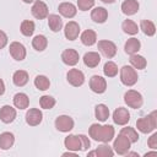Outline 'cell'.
<instances>
[{
  "label": "cell",
  "instance_id": "6da1fadb",
  "mask_svg": "<svg viewBox=\"0 0 157 157\" xmlns=\"http://www.w3.org/2000/svg\"><path fill=\"white\" fill-rule=\"evenodd\" d=\"M136 126H137V130L142 134H148V132L153 131L157 126V112L153 110L151 114L137 119Z\"/></svg>",
  "mask_w": 157,
  "mask_h": 157
},
{
  "label": "cell",
  "instance_id": "7a4b0ae2",
  "mask_svg": "<svg viewBox=\"0 0 157 157\" xmlns=\"http://www.w3.org/2000/svg\"><path fill=\"white\" fill-rule=\"evenodd\" d=\"M137 72L132 66L124 65L120 69V81L125 86H134L137 82Z\"/></svg>",
  "mask_w": 157,
  "mask_h": 157
},
{
  "label": "cell",
  "instance_id": "3957f363",
  "mask_svg": "<svg viewBox=\"0 0 157 157\" xmlns=\"http://www.w3.org/2000/svg\"><path fill=\"white\" fill-rule=\"evenodd\" d=\"M124 102L128 107L137 109V108H141V105L144 103V98L140 92H137L135 90H129L124 94Z\"/></svg>",
  "mask_w": 157,
  "mask_h": 157
},
{
  "label": "cell",
  "instance_id": "277c9868",
  "mask_svg": "<svg viewBox=\"0 0 157 157\" xmlns=\"http://www.w3.org/2000/svg\"><path fill=\"white\" fill-rule=\"evenodd\" d=\"M66 77H67V82L74 87H80L85 82V75L78 69H70L67 71Z\"/></svg>",
  "mask_w": 157,
  "mask_h": 157
},
{
  "label": "cell",
  "instance_id": "5b68a950",
  "mask_svg": "<svg viewBox=\"0 0 157 157\" xmlns=\"http://www.w3.org/2000/svg\"><path fill=\"white\" fill-rule=\"evenodd\" d=\"M55 128L61 132H69L74 129V119L69 115H60L55 119Z\"/></svg>",
  "mask_w": 157,
  "mask_h": 157
},
{
  "label": "cell",
  "instance_id": "8992f818",
  "mask_svg": "<svg viewBox=\"0 0 157 157\" xmlns=\"http://www.w3.org/2000/svg\"><path fill=\"white\" fill-rule=\"evenodd\" d=\"M98 49L108 59H112L117 54V45L112 40H107V39L99 40L98 42Z\"/></svg>",
  "mask_w": 157,
  "mask_h": 157
},
{
  "label": "cell",
  "instance_id": "52a82bcc",
  "mask_svg": "<svg viewBox=\"0 0 157 157\" xmlns=\"http://www.w3.org/2000/svg\"><path fill=\"white\" fill-rule=\"evenodd\" d=\"M90 88L92 92L94 93H104L105 90H107V81L105 78H103L102 76H98V75H93L90 80Z\"/></svg>",
  "mask_w": 157,
  "mask_h": 157
},
{
  "label": "cell",
  "instance_id": "ba28073f",
  "mask_svg": "<svg viewBox=\"0 0 157 157\" xmlns=\"http://www.w3.org/2000/svg\"><path fill=\"white\" fill-rule=\"evenodd\" d=\"M130 145H131V142L124 136V135H121V134H119L118 135V137L114 140V144H113V148H114V151L118 153V155H125L129 150H130Z\"/></svg>",
  "mask_w": 157,
  "mask_h": 157
},
{
  "label": "cell",
  "instance_id": "9c48e42d",
  "mask_svg": "<svg viewBox=\"0 0 157 157\" xmlns=\"http://www.w3.org/2000/svg\"><path fill=\"white\" fill-rule=\"evenodd\" d=\"M31 12L32 15L37 18V20H43L45 17H48L49 15V11H48V6L45 2L40 1V0H36L32 9H31Z\"/></svg>",
  "mask_w": 157,
  "mask_h": 157
},
{
  "label": "cell",
  "instance_id": "30bf717a",
  "mask_svg": "<svg viewBox=\"0 0 157 157\" xmlns=\"http://www.w3.org/2000/svg\"><path fill=\"white\" fill-rule=\"evenodd\" d=\"M9 50H10L11 56H12L15 60H17V61H22V60L26 58V48H25V45H23L22 43H20V42H12V43L10 44Z\"/></svg>",
  "mask_w": 157,
  "mask_h": 157
},
{
  "label": "cell",
  "instance_id": "8fae6325",
  "mask_svg": "<svg viewBox=\"0 0 157 157\" xmlns=\"http://www.w3.org/2000/svg\"><path fill=\"white\" fill-rule=\"evenodd\" d=\"M130 120V113L126 108L119 107L113 113V121L118 125H126Z\"/></svg>",
  "mask_w": 157,
  "mask_h": 157
},
{
  "label": "cell",
  "instance_id": "7c38bea8",
  "mask_svg": "<svg viewBox=\"0 0 157 157\" xmlns=\"http://www.w3.org/2000/svg\"><path fill=\"white\" fill-rule=\"evenodd\" d=\"M61 60H63V63L65 65L74 66V65H76L78 63L80 55H78V53L75 49H65L61 53Z\"/></svg>",
  "mask_w": 157,
  "mask_h": 157
},
{
  "label": "cell",
  "instance_id": "4fadbf2b",
  "mask_svg": "<svg viewBox=\"0 0 157 157\" xmlns=\"http://www.w3.org/2000/svg\"><path fill=\"white\" fill-rule=\"evenodd\" d=\"M43 119V114L39 109L37 108H32L26 113V123L29 126H37L42 123Z\"/></svg>",
  "mask_w": 157,
  "mask_h": 157
},
{
  "label": "cell",
  "instance_id": "5bb4252c",
  "mask_svg": "<svg viewBox=\"0 0 157 157\" xmlns=\"http://www.w3.org/2000/svg\"><path fill=\"white\" fill-rule=\"evenodd\" d=\"M16 118V109L11 105H2L0 108V120L5 124H10Z\"/></svg>",
  "mask_w": 157,
  "mask_h": 157
},
{
  "label": "cell",
  "instance_id": "9a60e30c",
  "mask_svg": "<svg viewBox=\"0 0 157 157\" xmlns=\"http://www.w3.org/2000/svg\"><path fill=\"white\" fill-rule=\"evenodd\" d=\"M78 33H80V26L77 22L75 21H70L65 25V28H64V34L66 37V39L69 40H75L77 37H78Z\"/></svg>",
  "mask_w": 157,
  "mask_h": 157
},
{
  "label": "cell",
  "instance_id": "2e32d148",
  "mask_svg": "<svg viewBox=\"0 0 157 157\" xmlns=\"http://www.w3.org/2000/svg\"><path fill=\"white\" fill-rule=\"evenodd\" d=\"M64 145L69 151H81V140L78 135H69L64 140Z\"/></svg>",
  "mask_w": 157,
  "mask_h": 157
},
{
  "label": "cell",
  "instance_id": "e0dca14e",
  "mask_svg": "<svg viewBox=\"0 0 157 157\" xmlns=\"http://www.w3.org/2000/svg\"><path fill=\"white\" fill-rule=\"evenodd\" d=\"M58 10L61 13V16H64L66 18H72L76 15V12H77L76 6L74 4H71V2H61L59 5Z\"/></svg>",
  "mask_w": 157,
  "mask_h": 157
},
{
  "label": "cell",
  "instance_id": "ac0fdd59",
  "mask_svg": "<svg viewBox=\"0 0 157 157\" xmlns=\"http://www.w3.org/2000/svg\"><path fill=\"white\" fill-rule=\"evenodd\" d=\"M139 7H140V5H139V2L136 0H125L121 4V11L126 16L135 15L139 11Z\"/></svg>",
  "mask_w": 157,
  "mask_h": 157
},
{
  "label": "cell",
  "instance_id": "d6986e66",
  "mask_svg": "<svg viewBox=\"0 0 157 157\" xmlns=\"http://www.w3.org/2000/svg\"><path fill=\"white\" fill-rule=\"evenodd\" d=\"M99 63H101V55L96 52H88L83 55V64L91 69L98 66Z\"/></svg>",
  "mask_w": 157,
  "mask_h": 157
},
{
  "label": "cell",
  "instance_id": "ffe728a7",
  "mask_svg": "<svg viewBox=\"0 0 157 157\" xmlns=\"http://www.w3.org/2000/svg\"><path fill=\"white\" fill-rule=\"evenodd\" d=\"M91 18L96 22V23H104L108 18V11L104 9V7H96L92 10L91 12Z\"/></svg>",
  "mask_w": 157,
  "mask_h": 157
},
{
  "label": "cell",
  "instance_id": "44dd1931",
  "mask_svg": "<svg viewBox=\"0 0 157 157\" xmlns=\"http://www.w3.org/2000/svg\"><path fill=\"white\" fill-rule=\"evenodd\" d=\"M114 134H115V131H114V128L112 125H103V126H101L99 141L104 142V144H108L109 141L113 140Z\"/></svg>",
  "mask_w": 157,
  "mask_h": 157
},
{
  "label": "cell",
  "instance_id": "7402d4cb",
  "mask_svg": "<svg viewBox=\"0 0 157 157\" xmlns=\"http://www.w3.org/2000/svg\"><path fill=\"white\" fill-rule=\"evenodd\" d=\"M141 48V43L137 38H130L125 42V45H124V50L126 54L129 55H132V54H136Z\"/></svg>",
  "mask_w": 157,
  "mask_h": 157
},
{
  "label": "cell",
  "instance_id": "603a6c76",
  "mask_svg": "<svg viewBox=\"0 0 157 157\" xmlns=\"http://www.w3.org/2000/svg\"><path fill=\"white\" fill-rule=\"evenodd\" d=\"M15 144V136L12 132H2L0 134V148L1 150H9Z\"/></svg>",
  "mask_w": 157,
  "mask_h": 157
},
{
  "label": "cell",
  "instance_id": "cb8c5ba5",
  "mask_svg": "<svg viewBox=\"0 0 157 157\" xmlns=\"http://www.w3.org/2000/svg\"><path fill=\"white\" fill-rule=\"evenodd\" d=\"M12 81L13 85L17 87H23L27 82H28V74L25 70H17L15 71L13 76H12Z\"/></svg>",
  "mask_w": 157,
  "mask_h": 157
},
{
  "label": "cell",
  "instance_id": "d4e9b609",
  "mask_svg": "<svg viewBox=\"0 0 157 157\" xmlns=\"http://www.w3.org/2000/svg\"><path fill=\"white\" fill-rule=\"evenodd\" d=\"M13 104L18 109H26L29 105V98L26 93H22V92L16 93L13 96Z\"/></svg>",
  "mask_w": 157,
  "mask_h": 157
},
{
  "label": "cell",
  "instance_id": "484cf974",
  "mask_svg": "<svg viewBox=\"0 0 157 157\" xmlns=\"http://www.w3.org/2000/svg\"><path fill=\"white\" fill-rule=\"evenodd\" d=\"M48 26L53 32H59L61 29V27H63L61 17L59 15H55V13L48 15Z\"/></svg>",
  "mask_w": 157,
  "mask_h": 157
},
{
  "label": "cell",
  "instance_id": "4316f807",
  "mask_svg": "<svg viewBox=\"0 0 157 157\" xmlns=\"http://www.w3.org/2000/svg\"><path fill=\"white\" fill-rule=\"evenodd\" d=\"M97 40V34L93 29H86L85 32H82L81 34V42L83 45H87V47H91L96 43Z\"/></svg>",
  "mask_w": 157,
  "mask_h": 157
},
{
  "label": "cell",
  "instance_id": "83f0119b",
  "mask_svg": "<svg viewBox=\"0 0 157 157\" xmlns=\"http://www.w3.org/2000/svg\"><path fill=\"white\" fill-rule=\"evenodd\" d=\"M48 45V39L43 34H37L33 39H32V47L37 50V52H43Z\"/></svg>",
  "mask_w": 157,
  "mask_h": 157
},
{
  "label": "cell",
  "instance_id": "f1b7e54d",
  "mask_svg": "<svg viewBox=\"0 0 157 157\" xmlns=\"http://www.w3.org/2000/svg\"><path fill=\"white\" fill-rule=\"evenodd\" d=\"M129 61H130L131 66H132L134 69H137V70H142V69H145L146 65H147L146 59H145L142 55H137V54H132V55H130Z\"/></svg>",
  "mask_w": 157,
  "mask_h": 157
},
{
  "label": "cell",
  "instance_id": "f546056e",
  "mask_svg": "<svg viewBox=\"0 0 157 157\" xmlns=\"http://www.w3.org/2000/svg\"><path fill=\"white\" fill-rule=\"evenodd\" d=\"M94 115L99 121H105L109 118V108L105 104H97L94 108Z\"/></svg>",
  "mask_w": 157,
  "mask_h": 157
},
{
  "label": "cell",
  "instance_id": "4dcf8cb0",
  "mask_svg": "<svg viewBox=\"0 0 157 157\" xmlns=\"http://www.w3.org/2000/svg\"><path fill=\"white\" fill-rule=\"evenodd\" d=\"M140 28H141L142 32H144L146 36H148V37H152V36L156 33V26H155V23H153L152 21H150V20H142V21L140 22Z\"/></svg>",
  "mask_w": 157,
  "mask_h": 157
},
{
  "label": "cell",
  "instance_id": "1f68e13d",
  "mask_svg": "<svg viewBox=\"0 0 157 157\" xmlns=\"http://www.w3.org/2000/svg\"><path fill=\"white\" fill-rule=\"evenodd\" d=\"M120 134L124 135L131 144H135V142H137V140H139V134H137V131H136L134 128H130V126L123 128V129L120 130Z\"/></svg>",
  "mask_w": 157,
  "mask_h": 157
},
{
  "label": "cell",
  "instance_id": "d6a6232c",
  "mask_svg": "<svg viewBox=\"0 0 157 157\" xmlns=\"http://www.w3.org/2000/svg\"><path fill=\"white\" fill-rule=\"evenodd\" d=\"M34 86H36L39 91H47V90L49 88V86H50V81H49V78H48L47 76H44V75H38V76H36V78H34Z\"/></svg>",
  "mask_w": 157,
  "mask_h": 157
},
{
  "label": "cell",
  "instance_id": "836d02e7",
  "mask_svg": "<svg viewBox=\"0 0 157 157\" xmlns=\"http://www.w3.org/2000/svg\"><path fill=\"white\" fill-rule=\"evenodd\" d=\"M121 29H123L125 33L131 34V36H134V34H136V33L139 32L137 25H136L132 20H125V21H123V23H121Z\"/></svg>",
  "mask_w": 157,
  "mask_h": 157
},
{
  "label": "cell",
  "instance_id": "e575fe53",
  "mask_svg": "<svg viewBox=\"0 0 157 157\" xmlns=\"http://www.w3.org/2000/svg\"><path fill=\"white\" fill-rule=\"evenodd\" d=\"M34 28H36V26H34V22H33V21L25 20V21H22V23H21L20 31H21V33H22L23 36L29 37V36H32V34H33Z\"/></svg>",
  "mask_w": 157,
  "mask_h": 157
},
{
  "label": "cell",
  "instance_id": "d590c367",
  "mask_svg": "<svg viewBox=\"0 0 157 157\" xmlns=\"http://www.w3.org/2000/svg\"><path fill=\"white\" fill-rule=\"evenodd\" d=\"M94 151H96V156L97 157H112L114 155L113 148L107 144H103V145L98 146Z\"/></svg>",
  "mask_w": 157,
  "mask_h": 157
},
{
  "label": "cell",
  "instance_id": "8d00e7d4",
  "mask_svg": "<svg viewBox=\"0 0 157 157\" xmlns=\"http://www.w3.org/2000/svg\"><path fill=\"white\" fill-rule=\"evenodd\" d=\"M103 74L107 76V77H114L117 76L118 74V66L113 61H107L103 66Z\"/></svg>",
  "mask_w": 157,
  "mask_h": 157
},
{
  "label": "cell",
  "instance_id": "74e56055",
  "mask_svg": "<svg viewBox=\"0 0 157 157\" xmlns=\"http://www.w3.org/2000/svg\"><path fill=\"white\" fill-rule=\"evenodd\" d=\"M55 98H53L52 96H42L39 99V104L43 109H52L55 105Z\"/></svg>",
  "mask_w": 157,
  "mask_h": 157
},
{
  "label": "cell",
  "instance_id": "f35d334b",
  "mask_svg": "<svg viewBox=\"0 0 157 157\" xmlns=\"http://www.w3.org/2000/svg\"><path fill=\"white\" fill-rule=\"evenodd\" d=\"M101 126L99 124H92L90 126V130H88V134L94 140V141H99V132H101Z\"/></svg>",
  "mask_w": 157,
  "mask_h": 157
},
{
  "label": "cell",
  "instance_id": "ab89813d",
  "mask_svg": "<svg viewBox=\"0 0 157 157\" xmlns=\"http://www.w3.org/2000/svg\"><path fill=\"white\" fill-rule=\"evenodd\" d=\"M94 0H77V7L81 11H87L91 7H93Z\"/></svg>",
  "mask_w": 157,
  "mask_h": 157
},
{
  "label": "cell",
  "instance_id": "60d3db41",
  "mask_svg": "<svg viewBox=\"0 0 157 157\" xmlns=\"http://www.w3.org/2000/svg\"><path fill=\"white\" fill-rule=\"evenodd\" d=\"M80 140H81V151H87L91 146V142L88 140V137L86 135H78Z\"/></svg>",
  "mask_w": 157,
  "mask_h": 157
},
{
  "label": "cell",
  "instance_id": "b9f144b4",
  "mask_svg": "<svg viewBox=\"0 0 157 157\" xmlns=\"http://www.w3.org/2000/svg\"><path fill=\"white\" fill-rule=\"evenodd\" d=\"M147 145H148L150 148L157 150V132H155V134L151 135V137H150L148 141H147Z\"/></svg>",
  "mask_w": 157,
  "mask_h": 157
},
{
  "label": "cell",
  "instance_id": "7bdbcfd3",
  "mask_svg": "<svg viewBox=\"0 0 157 157\" xmlns=\"http://www.w3.org/2000/svg\"><path fill=\"white\" fill-rule=\"evenodd\" d=\"M7 44V36L5 32L0 31V49H2Z\"/></svg>",
  "mask_w": 157,
  "mask_h": 157
},
{
  "label": "cell",
  "instance_id": "ee69618b",
  "mask_svg": "<svg viewBox=\"0 0 157 157\" xmlns=\"http://www.w3.org/2000/svg\"><path fill=\"white\" fill-rule=\"evenodd\" d=\"M5 93V83H4V81L0 78V96H2Z\"/></svg>",
  "mask_w": 157,
  "mask_h": 157
},
{
  "label": "cell",
  "instance_id": "f6af8a7d",
  "mask_svg": "<svg viewBox=\"0 0 157 157\" xmlns=\"http://www.w3.org/2000/svg\"><path fill=\"white\" fill-rule=\"evenodd\" d=\"M63 156H74V157H76V153H72V152H65V153H63Z\"/></svg>",
  "mask_w": 157,
  "mask_h": 157
},
{
  "label": "cell",
  "instance_id": "bcb514c9",
  "mask_svg": "<svg viewBox=\"0 0 157 157\" xmlns=\"http://www.w3.org/2000/svg\"><path fill=\"white\" fill-rule=\"evenodd\" d=\"M125 155H126V156H137V157H139V155H137V153H135V152H129V151H128Z\"/></svg>",
  "mask_w": 157,
  "mask_h": 157
},
{
  "label": "cell",
  "instance_id": "7dc6e473",
  "mask_svg": "<svg viewBox=\"0 0 157 157\" xmlns=\"http://www.w3.org/2000/svg\"><path fill=\"white\" fill-rule=\"evenodd\" d=\"M101 1H103V2H105V4H113L115 0H101Z\"/></svg>",
  "mask_w": 157,
  "mask_h": 157
},
{
  "label": "cell",
  "instance_id": "c3c4849f",
  "mask_svg": "<svg viewBox=\"0 0 157 157\" xmlns=\"http://www.w3.org/2000/svg\"><path fill=\"white\" fill-rule=\"evenodd\" d=\"M23 2H26V4H31V2H34L36 0H22Z\"/></svg>",
  "mask_w": 157,
  "mask_h": 157
},
{
  "label": "cell",
  "instance_id": "681fc988",
  "mask_svg": "<svg viewBox=\"0 0 157 157\" xmlns=\"http://www.w3.org/2000/svg\"><path fill=\"white\" fill-rule=\"evenodd\" d=\"M88 156H96V151H91V152H88Z\"/></svg>",
  "mask_w": 157,
  "mask_h": 157
}]
</instances>
